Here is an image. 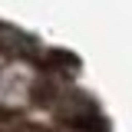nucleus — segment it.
Returning <instances> with one entry per match:
<instances>
[{"label": "nucleus", "mask_w": 132, "mask_h": 132, "mask_svg": "<svg viewBox=\"0 0 132 132\" xmlns=\"http://www.w3.org/2000/svg\"><path fill=\"white\" fill-rule=\"evenodd\" d=\"M63 122L73 132H109V122L99 116V109L93 102H82V106H73L69 112H63Z\"/></svg>", "instance_id": "1"}]
</instances>
